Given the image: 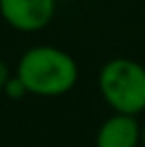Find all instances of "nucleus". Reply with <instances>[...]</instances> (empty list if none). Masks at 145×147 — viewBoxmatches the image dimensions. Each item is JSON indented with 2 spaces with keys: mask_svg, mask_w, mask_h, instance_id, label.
I'll return each instance as SVG.
<instances>
[{
  "mask_svg": "<svg viewBox=\"0 0 145 147\" xmlns=\"http://www.w3.org/2000/svg\"><path fill=\"white\" fill-rule=\"evenodd\" d=\"M15 75L26 85L28 94L58 98L77 85L79 64L68 51L56 45H34L19 55Z\"/></svg>",
  "mask_w": 145,
  "mask_h": 147,
  "instance_id": "nucleus-1",
  "label": "nucleus"
},
{
  "mask_svg": "<svg viewBox=\"0 0 145 147\" xmlns=\"http://www.w3.org/2000/svg\"><path fill=\"white\" fill-rule=\"evenodd\" d=\"M98 92L113 113L145 111V66L132 58H111L98 70Z\"/></svg>",
  "mask_w": 145,
  "mask_h": 147,
  "instance_id": "nucleus-2",
  "label": "nucleus"
},
{
  "mask_svg": "<svg viewBox=\"0 0 145 147\" xmlns=\"http://www.w3.org/2000/svg\"><path fill=\"white\" fill-rule=\"evenodd\" d=\"M58 0H0V17L17 32H38L56 17Z\"/></svg>",
  "mask_w": 145,
  "mask_h": 147,
  "instance_id": "nucleus-3",
  "label": "nucleus"
},
{
  "mask_svg": "<svg viewBox=\"0 0 145 147\" xmlns=\"http://www.w3.org/2000/svg\"><path fill=\"white\" fill-rule=\"evenodd\" d=\"M139 145H141V124L134 115L113 113L96 130V147H139Z\"/></svg>",
  "mask_w": 145,
  "mask_h": 147,
  "instance_id": "nucleus-4",
  "label": "nucleus"
},
{
  "mask_svg": "<svg viewBox=\"0 0 145 147\" xmlns=\"http://www.w3.org/2000/svg\"><path fill=\"white\" fill-rule=\"evenodd\" d=\"M2 94L7 96V98H11V100H22L24 96H28V90H26V85L22 83V79H19L17 75L13 73V77L9 79L7 85H4Z\"/></svg>",
  "mask_w": 145,
  "mask_h": 147,
  "instance_id": "nucleus-5",
  "label": "nucleus"
},
{
  "mask_svg": "<svg viewBox=\"0 0 145 147\" xmlns=\"http://www.w3.org/2000/svg\"><path fill=\"white\" fill-rule=\"evenodd\" d=\"M11 77H13V73H11V68H9V64L4 62V60H0V94H2L4 85L9 83Z\"/></svg>",
  "mask_w": 145,
  "mask_h": 147,
  "instance_id": "nucleus-6",
  "label": "nucleus"
},
{
  "mask_svg": "<svg viewBox=\"0 0 145 147\" xmlns=\"http://www.w3.org/2000/svg\"><path fill=\"white\" fill-rule=\"evenodd\" d=\"M141 145L145 147V124L141 126Z\"/></svg>",
  "mask_w": 145,
  "mask_h": 147,
  "instance_id": "nucleus-7",
  "label": "nucleus"
}]
</instances>
